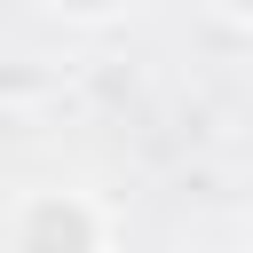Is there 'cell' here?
Here are the masks:
<instances>
[{"label": "cell", "mask_w": 253, "mask_h": 253, "mask_svg": "<svg viewBox=\"0 0 253 253\" xmlns=\"http://www.w3.org/2000/svg\"><path fill=\"white\" fill-rule=\"evenodd\" d=\"M55 8H71V16H111L119 0H55Z\"/></svg>", "instance_id": "cell-1"}]
</instances>
